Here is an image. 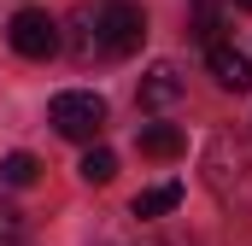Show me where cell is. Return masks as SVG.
<instances>
[{"label":"cell","instance_id":"cell-2","mask_svg":"<svg viewBox=\"0 0 252 246\" xmlns=\"http://www.w3.org/2000/svg\"><path fill=\"white\" fill-rule=\"evenodd\" d=\"M94 24H100V53H106V59H129V53H141V41H147V12H141L135 0H106V6H94Z\"/></svg>","mask_w":252,"mask_h":246},{"label":"cell","instance_id":"cell-11","mask_svg":"<svg viewBox=\"0 0 252 246\" xmlns=\"http://www.w3.org/2000/svg\"><path fill=\"white\" fill-rule=\"evenodd\" d=\"M35 176H41L35 153H6V158H0V182H6V187H30Z\"/></svg>","mask_w":252,"mask_h":246},{"label":"cell","instance_id":"cell-4","mask_svg":"<svg viewBox=\"0 0 252 246\" xmlns=\"http://www.w3.org/2000/svg\"><path fill=\"white\" fill-rule=\"evenodd\" d=\"M6 35H12V53H24V59H53L59 53V24L47 12H35V6H24L6 24Z\"/></svg>","mask_w":252,"mask_h":246},{"label":"cell","instance_id":"cell-7","mask_svg":"<svg viewBox=\"0 0 252 246\" xmlns=\"http://www.w3.org/2000/svg\"><path fill=\"white\" fill-rule=\"evenodd\" d=\"M135 147H141V158H158V164H170V158L188 153V141H182L176 123H147V129L135 135Z\"/></svg>","mask_w":252,"mask_h":246},{"label":"cell","instance_id":"cell-10","mask_svg":"<svg viewBox=\"0 0 252 246\" xmlns=\"http://www.w3.org/2000/svg\"><path fill=\"white\" fill-rule=\"evenodd\" d=\"M76 170H82V182H88V187H106L112 176H118V153H112V147H88Z\"/></svg>","mask_w":252,"mask_h":246},{"label":"cell","instance_id":"cell-15","mask_svg":"<svg viewBox=\"0 0 252 246\" xmlns=\"http://www.w3.org/2000/svg\"><path fill=\"white\" fill-rule=\"evenodd\" d=\"M170 246H176V241H170Z\"/></svg>","mask_w":252,"mask_h":246},{"label":"cell","instance_id":"cell-5","mask_svg":"<svg viewBox=\"0 0 252 246\" xmlns=\"http://www.w3.org/2000/svg\"><path fill=\"white\" fill-rule=\"evenodd\" d=\"M182 94H188V76L170 59H158L141 76V112H170V106H182Z\"/></svg>","mask_w":252,"mask_h":246},{"label":"cell","instance_id":"cell-6","mask_svg":"<svg viewBox=\"0 0 252 246\" xmlns=\"http://www.w3.org/2000/svg\"><path fill=\"white\" fill-rule=\"evenodd\" d=\"M211 76H217V88H229V94H247L252 88V59L241 47H223V41H211Z\"/></svg>","mask_w":252,"mask_h":246},{"label":"cell","instance_id":"cell-1","mask_svg":"<svg viewBox=\"0 0 252 246\" xmlns=\"http://www.w3.org/2000/svg\"><path fill=\"white\" fill-rule=\"evenodd\" d=\"M199 170H205V187L217 193V205H229V211H252V135H241V129L211 135Z\"/></svg>","mask_w":252,"mask_h":246},{"label":"cell","instance_id":"cell-14","mask_svg":"<svg viewBox=\"0 0 252 246\" xmlns=\"http://www.w3.org/2000/svg\"><path fill=\"white\" fill-rule=\"evenodd\" d=\"M235 6H241V12H252V0H235Z\"/></svg>","mask_w":252,"mask_h":246},{"label":"cell","instance_id":"cell-8","mask_svg":"<svg viewBox=\"0 0 252 246\" xmlns=\"http://www.w3.org/2000/svg\"><path fill=\"white\" fill-rule=\"evenodd\" d=\"M176 205H182V182H158V187H141L129 211L135 217H170Z\"/></svg>","mask_w":252,"mask_h":246},{"label":"cell","instance_id":"cell-13","mask_svg":"<svg viewBox=\"0 0 252 246\" xmlns=\"http://www.w3.org/2000/svg\"><path fill=\"white\" fill-rule=\"evenodd\" d=\"M193 35H199L205 47L217 41V6H211V0H199V12H193Z\"/></svg>","mask_w":252,"mask_h":246},{"label":"cell","instance_id":"cell-3","mask_svg":"<svg viewBox=\"0 0 252 246\" xmlns=\"http://www.w3.org/2000/svg\"><path fill=\"white\" fill-rule=\"evenodd\" d=\"M47 123L59 129L64 141H94V135L106 129V100H100V94H88V88L53 94V106H47Z\"/></svg>","mask_w":252,"mask_h":246},{"label":"cell","instance_id":"cell-12","mask_svg":"<svg viewBox=\"0 0 252 246\" xmlns=\"http://www.w3.org/2000/svg\"><path fill=\"white\" fill-rule=\"evenodd\" d=\"M0 246H24V211L12 199H0Z\"/></svg>","mask_w":252,"mask_h":246},{"label":"cell","instance_id":"cell-9","mask_svg":"<svg viewBox=\"0 0 252 246\" xmlns=\"http://www.w3.org/2000/svg\"><path fill=\"white\" fill-rule=\"evenodd\" d=\"M70 53H76V64L106 59V53H100V24H94V6H82V12H76V35H70Z\"/></svg>","mask_w":252,"mask_h":246}]
</instances>
